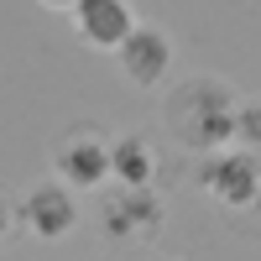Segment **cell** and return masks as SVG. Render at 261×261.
I'll return each instance as SVG.
<instances>
[{"mask_svg": "<svg viewBox=\"0 0 261 261\" xmlns=\"http://www.w3.org/2000/svg\"><path fill=\"white\" fill-rule=\"evenodd\" d=\"M235 110H241V94H235L220 73H188V79L172 84L167 99H162V120L172 130V141L183 151H193V157L230 146Z\"/></svg>", "mask_w": 261, "mask_h": 261, "instance_id": "cell-1", "label": "cell"}, {"mask_svg": "<svg viewBox=\"0 0 261 261\" xmlns=\"http://www.w3.org/2000/svg\"><path fill=\"white\" fill-rule=\"evenodd\" d=\"M199 188L230 214L256 209L261 204V151H246V146L204 151L199 157Z\"/></svg>", "mask_w": 261, "mask_h": 261, "instance_id": "cell-2", "label": "cell"}, {"mask_svg": "<svg viewBox=\"0 0 261 261\" xmlns=\"http://www.w3.org/2000/svg\"><path fill=\"white\" fill-rule=\"evenodd\" d=\"M110 141L94 120H73L63 136L53 141V178L68 183L73 193H94L110 183Z\"/></svg>", "mask_w": 261, "mask_h": 261, "instance_id": "cell-3", "label": "cell"}, {"mask_svg": "<svg viewBox=\"0 0 261 261\" xmlns=\"http://www.w3.org/2000/svg\"><path fill=\"white\" fill-rule=\"evenodd\" d=\"M110 58L120 63L125 84H136V89L157 94L162 84L172 79V68H178V42H172V32L157 27V21H136V27L120 37V47H115Z\"/></svg>", "mask_w": 261, "mask_h": 261, "instance_id": "cell-4", "label": "cell"}, {"mask_svg": "<svg viewBox=\"0 0 261 261\" xmlns=\"http://www.w3.org/2000/svg\"><path fill=\"white\" fill-rule=\"evenodd\" d=\"M79 225V193L58 178H42L21 193V230L32 235V241H63V235H73Z\"/></svg>", "mask_w": 261, "mask_h": 261, "instance_id": "cell-5", "label": "cell"}, {"mask_svg": "<svg viewBox=\"0 0 261 261\" xmlns=\"http://www.w3.org/2000/svg\"><path fill=\"white\" fill-rule=\"evenodd\" d=\"M167 209H162V193L151 188H120L115 199H105V241H120V246H136V241H151L162 230Z\"/></svg>", "mask_w": 261, "mask_h": 261, "instance_id": "cell-6", "label": "cell"}, {"mask_svg": "<svg viewBox=\"0 0 261 261\" xmlns=\"http://www.w3.org/2000/svg\"><path fill=\"white\" fill-rule=\"evenodd\" d=\"M68 21H73V37L89 53H115L120 37L136 27L141 16H136L130 0H79V6L68 11Z\"/></svg>", "mask_w": 261, "mask_h": 261, "instance_id": "cell-7", "label": "cell"}, {"mask_svg": "<svg viewBox=\"0 0 261 261\" xmlns=\"http://www.w3.org/2000/svg\"><path fill=\"white\" fill-rule=\"evenodd\" d=\"M157 172H162V157H157V146H151V136L130 130V136L110 141V178L120 188H151Z\"/></svg>", "mask_w": 261, "mask_h": 261, "instance_id": "cell-8", "label": "cell"}, {"mask_svg": "<svg viewBox=\"0 0 261 261\" xmlns=\"http://www.w3.org/2000/svg\"><path fill=\"white\" fill-rule=\"evenodd\" d=\"M230 146L261 151V99H241V110H235V136H230Z\"/></svg>", "mask_w": 261, "mask_h": 261, "instance_id": "cell-9", "label": "cell"}, {"mask_svg": "<svg viewBox=\"0 0 261 261\" xmlns=\"http://www.w3.org/2000/svg\"><path fill=\"white\" fill-rule=\"evenodd\" d=\"M16 230H21V193L0 178V246H6Z\"/></svg>", "mask_w": 261, "mask_h": 261, "instance_id": "cell-10", "label": "cell"}, {"mask_svg": "<svg viewBox=\"0 0 261 261\" xmlns=\"http://www.w3.org/2000/svg\"><path fill=\"white\" fill-rule=\"evenodd\" d=\"M37 6H42V11H73L79 0H37Z\"/></svg>", "mask_w": 261, "mask_h": 261, "instance_id": "cell-11", "label": "cell"}, {"mask_svg": "<svg viewBox=\"0 0 261 261\" xmlns=\"http://www.w3.org/2000/svg\"><path fill=\"white\" fill-rule=\"evenodd\" d=\"M172 261H178V256H172Z\"/></svg>", "mask_w": 261, "mask_h": 261, "instance_id": "cell-12", "label": "cell"}]
</instances>
